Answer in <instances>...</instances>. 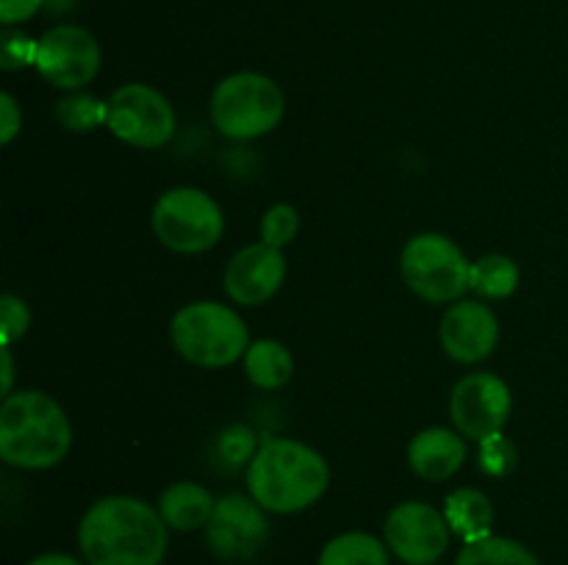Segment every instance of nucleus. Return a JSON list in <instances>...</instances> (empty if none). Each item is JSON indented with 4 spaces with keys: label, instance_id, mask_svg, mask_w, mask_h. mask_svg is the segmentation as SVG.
<instances>
[{
    "label": "nucleus",
    "instance_id": "nucleus-1",
    "mask_svg": "<svg viewBox=\"0 0 568 565\" xmlns=\"http://www.w3.org/2000/svg\"><path fill=\"white\" fill-rule=\"evenodd\" d=\"M78 546L89 565H161L170 526L144 499L105 496L83 513Z\"/></svg>",
    "mask_w": 568,
    "mask_h": 565
},
{
    "label": "nucleus",
    "instance_id": "nucleus-2",
    "mask_svg": "<svg viewBox=\"0 0 568 565\" xmlns=\"http://www.w3.org/2000/svg\"><path fill=\"white\" fill-rule=\"evenodd\" d=\"M327 482V460L292 438L264 441L247 465V491L266 513H303L325 496Z\"/></svg>",
    "mask_w": 568,
    "mask_h": 565
},
{
    "label": "nucleus",
    "instance_id": "nucleus-3",
    "mask_svg": "<svg viewBox=\"0 0 568 565\" xmlns=\"http://www.w3.org/2000/svg\"><path fill=\"white\" fill-rule=\"evenodd\" d=\"M72 446L64 408L42 391H17L0 404V460L14 469L59 465Z\"/></svg>",
    "mask_w": 568,
    "mask_h": 565
},
{
    "label": "nucleus",
    "instance_id": "nucleus-4",
    "mask_svg": "<svg viewBox=\"0 0 568 565\" xmlns=\"http://www.w3.org/2000/svg\"><path fill=\"white\" fill-rule=\"evenodd\" d=\"M170 338L183 360L203 369L236 363L250 349V332L242 316L214 299L183 305L172 316Z\"/></svg>",
    "mask_w": 568,
    "mask_h": 565
},
{
    "label": "nucleus",
    "instance_id": "nucleus-5",
    "mask_svg": "<svg viewBox=\"0 0 568 565\" xmlns=\"http://www.w3.org/2000/svg\"><path fill=\"white\" fill-rule=\"evenodd\" d=\"M286 111L281 86L261 72H233L216 83L211 94V122L233 142L266 136Z\"/></svg>",
    "mask_w": 568,
    "mask_h": 565
},
{
    "label": "nucleus",
    "instance_id": "nucleus-6",
    "mask_svg": "<svg viewBox=\"0 0 568 565\" xmlns=\"http://www.w3.org/2000/svg\"><path fill=\"white\" fill-rule=\"evenodd\" d=\"M399 271L410 291L425 302H458L469 291L471 264L464 249L442 233H419L405 244Z\"/></svg>",
    "mask_w": 568,
    "mask_h": 565
},
{
    "label": "nucleus",
    "instance_id": "nucleus-7",
    "mask_svg": "<svg viewBox=\"0 0 568 565\" xmlns=\"http://www.w3.org/2000/svg\"><path fill=\"white\" fill-rule=\"evenodd\" d=\"M153 233L166 249L200 255L216 247L225 233V216L211 194L192 186H178L161 194L153 205Z\"/></svg>",
    "mask_w": 568,
    "mask_h": 565
},
{
    "label": "nucleus",
    "instance_id": "nucleus-8",
    "mask_svg": "<svg viewBox=\"0 0 568 565\" xmlns=\"http://www.w3.org/2000/svg\"><path fill=\"white\" fill-rule=\"evenodd\" d=\"M105 127L131 147L155 150L175 136V111L159 89L125 83L111 94Z\"/></svg>",
    "mask_w": 568,
    "mask_h": 565
},
{
    "label": "nucleus",
    "instance_id": "nucleus-9",
    "mask_svg": "<svg viewBox=\"0 0 568 565\" xmlns=\"http://www.w3.org/2000/svg\"><path fill=\"white\" fill-rule=\"evenodd\" d=\"M205 541L220 559L247 563L270 541L266 510L253 496H242V493H227L216 499L214 515L205 524Z\"/></svg>",
    "mask_w": 568,
    "mask_h": 565
},
{
    "label": "nucleus",
    "instance_id": "nucleus-10",
    "mask_svg": "<svg viewBox=\"0 0 568 565\" xmlns=\"http://www.w3.org/2000/svg\"><path fill=\"white\" fill-rule=\"evenodd\" d=\"M33 66L55 89L78 92L100 72V44L87 28L53 25L39 37Z\"/></svg>",
    "mask_w": 568,
    "mask_h": 565
},
{
    "label": "nucleus",
    "instance_id": "nucleus-11",
    "mask_svg": "<svg viewBox=\"0 0 568 565\" xmlns=\"http://www.w3.org/2000/svg\"><path fill=\"white\" fill-rule=\"evenodd\" d=\"M514 397L503 377L475 371L466 374L449 397V415L458 432L471 441H486V438L503 432L508 424Z\"/></svg>",
    "mask_w": 568,
    "mask_h": 565
},
{
    "label": "nucleus",
    "instance_id": "nucleus-12",
    "mask_svg": "<svg viewBox=\"0 0 568 565\" xmlns=\"http://www.w3.org/2000/svg\"><path fill=\"white\" fill-rule=\"evenodd\" d=\"M447 518L442 510L425 502H403L386 515L383 537L394 557L408 565H433L449 548Z\"/></svg>",
    "mask_w": 568,
    "mask_h": 565
},
{
    "label": "nucleus",
    "instance_id": "nucleus-13",
    "mask_svg": "<svg viewBox=\"0 0 568 565\" xmlns=\"http://www.w3.org/2000/svg\"><path fill=\"white\" fill-rule=\"evenodd\" d=\"M444 352L458 363H480L497 349L499 321L488 305L477 299H458L444 310L438 327Z\"/></svg>",
    "mask_w": 568,
    "mask_h": 565
},
{
    "label": "nucleus",
    "instance_id": "nucleus-14",
    "mask_svg": "<svg viewBox=\"0 0 568 565\" xmlns=\"http://www.w3.org/2000/svg\"><path fill=\"white\" fill-rule=\"evenodd\" d=\"M286 280V258L277 247L258 242L239 249L225 269V291L233 302L258 308L275 297Z\"/></svg>",
    "mask_w": 568,
    "mask_h": 565
},
{
    "label": "nucleus",
    "instance_id": "nucleus-15",
    "mask_svg": "<svg viewBox=\"0 0 568 565\" xmlns=\"http://www.w3.org/2000/svg\"><path fill=\"white\" fill-rule=\"evenodd\" d=\"M466 460V441L460 432L430 427L414 435L408 446V463L416 476L427 482H444L460 471Z\"/></svg>",
    "mask_w": 568,
    "mask_h": 565
},
{
    "label": "nucleus",
    "instance_id": "nucleus-16",
    "mask_svg": "<svg viewBox=\"0 0 568 565\" xmlns=\"http://www.w3.org/2000/svg\"><path fill=\"white\" fill-rule=\"evenodd\" d=\"M216 499L197 482H172L159 499V513L164 524L175 532H194L214 515Z\"/></svg>",
    "mask_w": 568,
    "mask_h": 565
},
{
    "label": "nucleus",
    "instance_id": "nucleus-17",
    "mask_svg": "<svg viewBox=\"0 0 568 565\" xmlns=\"http://www.w3.org/2000/svg\"><path fill=\"white\" fill-rule=\"evenodd\" d=\"M444 518L455 535L464 537V543L483 541V537L491 535L494 504L477 487H458L444 502Z\"/></svg>",
    "mask_w": 568,
    "mask_h": 565
},
{
    "label": "nucleus",
    "instance_id": "nucleus-18",
    "mask_svg": "<svg viewBox=\"0 0 568 565\" xmlns=\"http://www.w3.org/2000/svg\"><path fill=\"white\" fill-rule=\"evenodd\" d=\"M244 371H247V380L253 386L275 391L292 380L294 358L281 341L261 338V341L250 343V349L244 352Z\"/></svg>",
    "mask_w": 568,
    "mask_h": 565
},
{
    "label": "nucleus",
    "instance_id": "nucleus-19",
    "mask_svg": "<svg viewBox=\"0 0 568 565\" xmlns=\"http://www.w3.org/2000/svg\"><path fill=\"white\" fill-rule=\"evenodd\" d=\"M316 565H388V546L369 532H344L325 543Z\"/></svg>",
    "mask_w": 568,
    "mask_h": 565
},
{
    "label": "nucleus",
    "instance_id": "nucleus-20",
    "mask_svg": "<svg viewBox=\"0 0 568 565\" xmlns=\"http://www.w3.org/2000/svg\"><path fill=\"white\" fill-rule=\"evenodd\" d=\"M519 266L508 255H483L471 264L469 288L477 297L486 299H505L519 288Z\"/></svg>",
    "mask_w": 568,
    "mask_h": 565
},
{
    "label": "nucleus",
    "instance_id": "nucleus-21",
    "mask_svg": "<svg viewBox=\"0 0 568 565\" xmlns=\"http://www.w3.org/2000/svg\"><path fill=\"white\" fill-rule=\"evenodd\" d=\"M455 565H541V559L525 543L488 535L483 541L464 543Z\"/></svg>",
    "mask_w": 568,
    "mask_h": 565
},
{
    "label": "nucleus",
    "instance_id": "nucleus-22",
    "mask_svg": "<svg viewBox=\"0 0 568 565\" xmlns=\"http://www.w3.org/2000/svg\"><path fill=\"white\" fill-rule=\"evenodd\" d=\"M55 120L72 133L94 131L98 125H105L109 120V103L92 97V94H72L55 103Z\"/></svg>",
    "mask_w": 568,
    "mask_h": 565
},
{
    "label": "nucleus",
    "instance_id": "nucleus-23",
    "mask_svg": "<svg viewBox=\"0 0 568 565\" xmlns=\"http://www.w3.org/2000/svg\"><path fill=\"white\" fill-rule=\"evenodd\" d=\"M300 230V214L294 205L288 203H277L272 205L270 210L261 219V242L270 244V247H288L294 242Z\"/></svg>",
    "mask_w": 568,
    "mask_h": 565
},
{
    "label": "nucleus",
    "instance_id": "nucleus-24",
    "mask_svg": "<svg viewBox=\"0 0 568 565\" xmlns=\"http://www.w3.org/2000/svg\"><path fill=\"white\" fill-rule=\"evenodd\" d=\"M516 460H519V452L510 443V438H505L503 432L480 441V469L483 474L488 476H505L516 469Z\"/></svg>",
    "mask_w": 568,
    "mask_h": 565
},
{
    "label": "nucleus",
    "instance_id": "nucleus-25",
    "mask_svg": "<svg viewBox=\"0 0 568 565\" xmlns=\"http://www.w3.org/2000/svg\"><path fill=\"white\" fill-rule=\"evenodd\" d=\"M37 44L39 39L26 37L20 31H6L0 39V66L9 72L22 70L28 64H37Z\"/></svg>",
    "mask_w": 568,
    "mask_h": 565
},
{
    "label": "nucleus",
    "instance_id": "nucleus-26",
    "mask_svg": "<svg viewBox=\"0 0 568 565\" xmlns=\"http://www.w3.org/2000/svg\"><path fill=\"white\" fill-rule=\"evenodd\" d=\"M31 325V310L14 294H3L0 297V336H3L6 347H11V341L22 338Z\"/></svg>",
    "mask_w": 568,
    "mask_h": 565
},
{
    "label": "nucleus",
    "instance_id": "nucleus-27",
    "mask_svg": "<svg viewBox=\"0 0 568 565\" xmlns=\"http://www.w3.org/2000/svg\"><path fill=\"white\" fill-rule=\"evenodd\" d=\"M222 454H225L231 463H242V460L253 458V446H255V438L247 427H231V430L222 432Z\"/></svg>",
    "mask_w": 568,
    "mask_h": 565
},
{
    "label": "nucleus",
    "instance_id": "nucleus-28",
    "mask_svg": "<svg viewBox=\"0 0 568 565\" xmlns=\"http://www.w3.org/2000/svg\"><path fill=\"white\" fill-rule=\"evenodd\" d=\"M48 0H0V22L6 28L22 25L42 11Z\"/></svg>",
    "mask_w": 568,
    "mask_h": 565
},
{
    "label": "nucleus",
    "instance_id": "nucleus-29",
    "mask_svg": "<svg viewBox=\"0 0 568 565\" xmlns=\"http://www.w3.org/2000/svg\"><path fill=\"white\" fill-rule=\"evenodd\" d=\"M22 127V111L9 92L0 94V142L11 144Z\"/></svg>",
    "mask_w": 568,
    "mask_h": 565
},
{
    "label": "nucleus",
    "instance_id": "nucleus-30",
    "mask_svg": "<svg viewBox=\"0 0 568 565\" xmlns=\"http://www.w3.org/2000/svg\"><path fill=\"white\" fill-rule=\"evenodd\" d=\"M28 565H89V563H87V559L72 557V554L50 552V554H39V557H33Z\"/></svg>",
    "mask_w": 568,
    "mask_h": 565
},
{
    "label": "nucleus",
    "instance_id": "nucleus-31",
    "mask_svg": "<svg viewBox=\"0 0 568 565\" xmlns=\"http://www.w3.org/2000/svg\"><path fill=\"white\" fill-rule=\"evenodd\" d=\"M0 358H3V397H11V382H14V363H11V347L0 349Z\"/></svg>",
    "mask_w": 568,
    "mask_h": 565
}]
</instances>
